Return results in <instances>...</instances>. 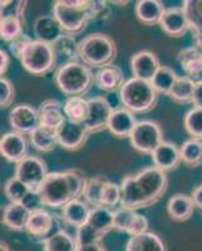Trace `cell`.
Wrapping results in <instances>:
<instances>
[{"label": "cell", "instance_id": "2", "mask_svg": "<svg viewBox=\"0 0 202 251\" xmlns=\"http://www.w3.org/2000/svg\"><path fill=\"white\" fill-rule=\"evenodd\" d=\"M87 178L78 170L49 172L37 192L44 206L63 208L71 201L83 197Z\"/></svg>", "mask_w": 202, "mask_h": 251}, {"label": "cell", "instance_id": "14", "mask_svg": "<svg viewBox=\"0 0 202 251\" xmlns=\"http://www.w3.org/2000/svg\"><path fill=\"white\" fill-rule=\"evenodd\" d=\"M54 227L55 215H51L50 212L42 208V210L31 212L30 216H29L28 224H26L25 231L33 239L43 243L44 240L48 239L53 234H55V232H53Z\"/></svg>", "mask_w": 202, "mask_h": 251}, {"label": "cell", "instance_id": "49", "mask_svg": "<svg viewBox=\"0 0 202 251\" xmlns=\"http://www.w3.org/2000/svg\"><path fill=\"white\" fill-rule=\"evenodd\" d=\"M29 39H31V38H29L28 35L23 34V35H20L18 39H15L14 42H12V43H10L9 49H10V51H12L13 55H14L15 58L19 57V53L22 51V49H23V47L25 46V43L28 42Z\"/></svg>", "mask_w": 202, "mask_h": 251}, {"label": "cell", "instance_id": "31", "mask_svg": "<svg viewBox=\"0 0 202 251\" xmlns=\"http://www.w3.org/2000/svg\"><path fill=\"white\" fill-rule=\"evenodd\" d=\"M54 48L55 55H57V60L62 59L64 64L71 62H78L79 60V51H78V42L76 38L72 35L64 34L55 42L54 44H51Z\"/></svg>", "mask_w": 202, "mask_h": 251}, {"label": "cell", "instance_id": "44", "mask_svg": "<svg viewBox=\"0 0 202 251\" xmlns=\"http://www.w3.org/2000/svg\"><path fill=\"white\" fill-rule=\"evenodd\" d=\"M26 6V1H1V19L8 18H18L24 20V9Z\"/></svg>", "mask_w": 202, "mask_h": 251}, {"label": "cell", "instance_id": "46", "mask_svg": "<svg viewBox=\"0 0 202 251\" xmlns=\"http://www.w3.org/2000/svg\"><path fill=\"white\" fill-rule=\"evenodd\" d=\"M148 231V220L147 217L143 216L141 214H137L136 219H134L133 224L129 227V230L127 231V234L129 236H137V235H141L143 232Z\"/></svg>", "mask_w": 202, "mask_h": 251}, {"label": "cell", "instance_id": "52", "mask_svg": "<svg viewBox=\"0 0 202 251\" xmlns=\"http://www.w3.org/2000/svg\"><path fill=\"white\" fill-rule=\"evenodd\" d=\"M191 197H192V200H194L195 206L202 210V185L197 186V187L195 188L194 191H192V194H191Z\"/></svg>", "mask_w": 202, "mask_h": 251}, {"label": "cell", "instance_id": "11", "mask_svg": "<svg viewBox=\"0 0 202 251\" xmlns=\"http://www.w3.org/2000/svg\"><path fill=\"white\" fill-rule=\"evenodd\" d=\"M88 136L84 123L66 120L58 128V145L67 151H78L86 145Z\"/></svg>", "mask_w": 202, "mask_h": 251}, {"label": "cell", "instance_id": "47", "mask_svg": "<svg viewBox=\"0 0 202 251\" xmlns=\"http://www.w3.org/2000/svg\"><path fill=\"white\" fill-rule=\"evenodd\" d=\"M23 206H25L30 212L38 211V210H42L43 208V202L40 200L39 195L37 191H29L28 195L23 199L22 201Z\"/></svg>", "mask_w": 202, "mask_h": 251}, {"label": "cell", "instance_id": "23", "mask_svg": "<svg viewBox=\"0 0 202 251\" xmlns=\"http://www.w3.org/2000/svg\"><path fill=\"white\" fill-rule=\"evenodd\" d=\"M165 10V4L159 0H138L134 6L137 19L148 26L161 23Z\"/></svg>", "mask_w": 202, "mask_h": 251}, {"label": "cell", "instance_id": "3", "mask_svg": "<svg viewBox=\"0 0 202 251\" xmlns=\"http://www.w3.org/2000/svg\"><path fill=\"white\" fill-rule=\"evenodd\" d=\"M79 60L89 68L112 66L117 57V46L113 38L103 33H92L78 42Z\"/></svg>", "mask_w": 202, "mask_h": 251}, {"label": "cell", "instance_id": "36", "mask_svg": "<svg viewBox=\"0 0 202 251\" xmlns=\"http://www.w3.org/2000/svg\"><path fill=\"white\" fill-rule=\"evenodd\" d=\"M105 182H107V180L101 178V177L87 178L86 187H84V192H83V199L91 207L102 206V196Z\"/></svg>", "mask_w": 202, "mask_h": 251}, {"label": "cell", "instance_id": "34", "mask_svg": "<svg viewBox=\"0 0 202 251\" xmlns=\"http://www.w3.org/2000/svg\"><path fill=\"white\" fill-rule=\"evenodd\" d=\"M195 87H196V84L190 78L186 77V75L178 77V79L175 83L174 88L168 93V97L171 98L174 102L179 103V104H183V103L188 102L192 103Z\"/></svg>", "mask_w": 202, "mask_h": 251}, {"label": "cell", "instance_id": "54", "mask_svg": "<svg viewBox=\"0 0 202 251\" xmlns=\"http://www.w3.org/2000/svg\"><path fill=\"white\" fill-rule=\"evenodd\" d=\"M192 34H194L196 47L202 51V28L192 29Z\"/></svg>", "mask_w": 202, "mask_h": 251}, {"label": "cell", "instance_id": "33", "mask_svg": "<svg viewBox=\"0 0 202 251\" xmlns=\"http://www.w3.org/2000/svg\"><path fill=\"white\" fill-rule=\"evenodd\" d=\"M181 160L188 167H199L202 165V141L190 138L179 147Z\"/></svg>", "mask_w": 202, "mask_h": 251}, {"label": "cell", "instance_id": "32", "mask_svg": "<svg viewBox=\"0 0 202 251\" xmlns=\"http://www.w3.org/2000/svg\"><path fill=\"white\" fill-rule=\"evenodd\" d=\"M63 111L67 120L84 123L89 114V102L83 97H69L63 104Z\"/></svg>", "mask_w": 202, "mask_h": 251}, {"label": "cell", "instance_id": "42", "mask_svg": "<svg viewBox=\"0 0 202 251\" xmlns=\"http://www.w3.org/2000/svg\"><path fill=\"white\" fill-rule=\"evenodd\" d=\"M103 235L100 234L97 230H94L88 223L86 225L80 226L77 228V232H76V240H77L78 246L80 245H88V244H94V243H101L103 239Z\"/></svg>", "mask_w": 202, "mask_h": 251}, {"label": "cell", "instance_id": "1", "mask_svg": "<svg viewBox=\"0 0 202 251\" xmlns=\"http://www.w3.org/2000/svg\"><path fill=\"white\" fill-rule=\"evenodd\" d=\"M168 187L167 174L148 166L136 175L126 176L121 182V207L140 210L150 207L165 195Z\"/></svg>", "mask_w": 202, "mask_h": 251}, {"label": "cell", "instance_id": "20", "mask_svg": "<svg viewBox=\"0 0 202 251\" xmlns=\"http://www.w3.org/2000/svg\"><path fill=\"white\" fill-rule=\"evenodd\" d=\"M137 122L138 121L133 112L127 108H118L112 113L107 129L117 138H129Z\"/></svg>", "mask_w": 202, "mask_h": 251}, {"label": "cell", "instance_id": "40", "mask_svg": "<svg viewBox=\"0 0 202 251\" xmlns=\"http://www.w3.org/2000/svg\"><path fill=\"white\" fill-rule=\"evenodd\" d=\"M182 8L190 22L191 30L202 28V0H188L182 4Z\"/></svg>", "mask_w": 202, "mask_h": 251}, {"label": "cell", "instance_id": "19", "mask_svg": "<svg viewBox=\"0 0 202 251\" xmlns=\"http://www.w3.org/2000/svg\"><path fill=\"white\" fill-rule=\"evenodd\" d=\"M33 31L35 39L48 44H54L62 35H64V30L54 15L38 17L33 25Z\"/></svg>", "mask_w": 202, "mask_h": 251}, {"label": "cell", "instance_id": "48", "mask_svg": "<svg viewBox=\"0 0 202 251\" xmlns=\"http://www.w3.org/2000/svg\"><path fill=\"white\" fill-rule=\"evenodd\" d=\"M111 14L105 1H92V18L93 19H105Z\"/></svg>", "mask_w": 202, "mask_h": 251}, {"label": "cell", "instance_id": "24", "mask_svg": "<svg viewBox=\"0 0 202 251\" xmlns=\"http://www.w3.org/2000/svg\"><path fill=\"white\" fill-rule=\"evenodd\" d=\"M30 214L31 212L22 202H9L3 210L1 221L9 230L23 231L25 230Z\"/></svg>", "mask_w": 202, "mask_h": 251}, {"label": "cell", "instance_id": "27", "mask_svg": "<svg viewBox=\"0 0 202 251\" xmlns=\"http://www.w3.org/2000/svg\"><path fill=\"white\" fill-rule=\"evenodd\" d=\"M29 142L33 149L43 153L55 150L58 145V129L39 126L29 134Z\"/></svg>", "mask_w": 202, "mask_h": 251}, {"label": "cell", "instance_id": "12", "mask_svg": "<svg viewBox=\"0 0 202 251\" xmlns=\"http://www.w3.org/2000/svg\"><path fill=\"white\" fill-rule=\"evenodd\" d=\"M9 125L13 131L20 134H30L37 127H39V114L38 109L28 104V103H20L18 106L13 107L9 112Z\"/></svg>", "mask_w": 202, "mask_h": 251}, {"label": "cell", "instance_id": "43", "mask_svg": "<svg viewBox=\"0 0 202 251\" xmlns=\"http://www.w3.org/2000/svg\"><path fill=\"white\" fill-rule=\"evenodd\" d=\"M121 197H122V192H121V185L107 181L103 190L102 196V206L105 207H114L116 205L121 203Z\"/></svg>", "mask_w": 202, "mask_h": 251}, {"label": "cell", "instance_id": "6", "mask_svg": "<svg viewBox=\"0 0 202 251\" xmlns=\"http://www.w3.org/2000/svg\"><path fill=\"white\" fill-rule=\"evenodd\" d=\"M18 59L28 73L38 77L46 75L58 64L53 46L37 39H29L26 42Z\"/></svg>", "mask_w": 202, "mask_h": 251}, {"label": "cell", "instance_id": "17", "mask_svg": "<svg viewBox=\"0 0 202 251\" xmlns=\"http://www.w3.org/2000/svg\"><path fill=\"white\" fill-rule=\"evenodd\" d=\"M177 62L195 84L202 83V51L196 46L183 48L177 54Z\"/></svg>", "mask_w": 202, "mask_h": 251}, {"label": "cell", "instance_id": "18", "mask_svg": "<svg viewBox=\"0 0 202 251\" xmlns=\"http://www.w3.org/2000/svg\"><path fill=\"white\" fill-rule=\"evenodd\" d=\"M151 156L152 161H153V166H156L157 169L166 172V174L176 170L179 166V163L182 162V160H181V152H179L177 145L172 142H167V141H163L152 152Z\"/></svg>", "mask_w": 202, "mask_h": 251}, {"label": "cell", "instance_id": "4", "mask_svg": "<svg viewBox=\"0 0 202 251\" xmlns=\"http://www.w3.org/2000/svg\"><path fill=\"white\" fill-rule=\"evenodd\" d=\"M53 15L62 25L64 34H80L92 18V1L88 0H57L53 4Z\"/></svg>", "mask_w": 202, "mask_h": 251}, {"label": "cell", "instance_id": "35", "mask_svg": "<svg viewBox=\"0 0 202 251\" xmlns=\"http://www.w3.org/2000/svg\"><path fill=\"white\" fill-rule=\"evenodd\" d=\"M177 79H178V75H176V72L174 69L170 68V67L161 66V68L158 69L151 83L157 93L168 96V93L174 88Z\"/></svg>", "mask_w": 202, "mask_h": 251}, {"label": "cell", "instance_id": "13", "mask_svg": "<svg viewBox=\"0 0 202 251\" xmlns=\"http://www.w3.org/2000/svg\"><path fill=\"white\" fill-rule=\"evenodd\" d=\"M0 153L9 162L20 163L29 156V146L24 134L6 132L0 138Z\"/></svg>", "mask_w": 202, "mask_h": 251}, {"label": "cell", "instance_id": "15", "mask_svg": "<svg viewBox=\"0 0 202 251\" xmlns=\"http://www.w3.org/2000/svg\"><path fill=\"white\" fill-rule=\"evenodd\" d=\"M161 68L158 57L150 50H141L131 58V71L134 78L151 82Z\"/></svg>", "mask_w": 202, "mask_h": 251}, {"label": "cell", "instance_id": "8", "mask_svg": "<svg viewBox=\"0 0 202 251\" xmlns=\"http://www.w3.org/2000/svg\"><path fill=\"white\" fill-rule=\"evenodd\" d=\"M129 142L136 151L152 154V152L163 142L162 128L154 121H138L129 136Z\"/></svg>", "mask_w": 202, "mask_h": 251}, {"label": "cell", "instance_id": "41", "mask_svg": "<svg viewBox=\"0 0 202 251\" xmlns=\"http://www.w3.org/2000/svg\"><path fill=\"white\" fill-rule=\"evenodd\" d=\"M137 216V212L129 208H117L114 210V228L118 231H122L127 234L129 227L133 224L134 219Z\"/></svg>", "mask_w": 202, "mask_h": 251}, {"label": "cell", "instance_id": "16", "mask_svg": "<svg viewBox=\"0 0 202 251\" xmlns=\"http://www.w3.org/2000/svg\"><path fill=\"white\" fill-rule=\"evenodd\" d=\"M159 26L168 37L171 38L183 37L191 29L190 22H188L187 15L182 6L181 8H176V6L166 8Z\"/></svg>", "mask_w": 202, "mask_h": 251}, {"label": "cell", "instance_id": "55", "mask_svg": "<svg viewBox=\"0 0 202 251\" xmlns=\"http://www.w3.org/2000/svg\"><path fill=\"white\" fill-rule=\"evenodd\" d=\"M0 251H12V249H10V246L5 241H1L0 243Z\"/></svg>", "mask_w": 202, "mask_h": 251}, {"label": "cell", "instance_id": "51", "mask_svg": "<svg viewBox=\"0 0 202 251\" xmlns=\"http://www.w3.org/2000/svg\"><path fill=\"white\" fill-rule=\"evenodd\" d=\"M192 104H194V107H197V108H202V83H199L195 87Z\"/></svg>", "mask_w": 202, "mask_h": 251}, {"label": "cell", "instance_id": "37", "mask_svg": "<svg viewBox=\"0 0 202 251\" xmlns=\"http://www.w3.org/2000/svg\"><path fill=\"white\" fill-rule=\"evenodd\" d=\"M24 20L18 18H8L0 20V35L1 39L12 43L15 39L23 35Z\"/></svg>", "mask_w": 202, "mask_h": 251}, {"label": "cell", "instance_id": "7", "mask_svg": "<svg viewBox=\"0 0 202 251\" xmlns=\"http://www.w3.org/2000/svg\"><path fill=\"white\" fill-rule=\"evenodd\" d=\"M120 100L123 108L136 113H146L156 107L158 93L151 82L132 77L126 80L120 91Z\"/></svg>", "mask_w": 202, "mask_h": 251}, {"label": "cell", "instance_id": "39", "mask_svg": "<svg viewBox=\"0 0 202 251\" xmlns=\"http://www.w3.org/2000/svg\"><path fill=\"white\" fill-rule=\"evenodd\" d=\"M183 126L191 138L202 141V108H191L185 114Z\"/></svg>", "mask_w": 202, "mask_h": 251}, {"label": "cell", "instance_id": "21", "mask_svg": "<svg viewBox=\"0 0 202 251\" xmlns=\"http://www.w3.org/2000/svg\"><path fill=\"white\" fill-rule=\"evenodd\" d=\"M92 207L80 199L73 200L62 208L60 212V220L69 226L78 228L80 226L86 225L88 223L89 215H91Z\"/></svg>", "mask_w": 202, "mask_h": 251}, {"label": "cell", "instance_id": "5", "mask_svg": "<svg viewBox=\"0 0 202 251\" xmlns=\"http://www.w3.org/2000/svg\"><path fill=\"white\" fill-rule=\"evenodd\" d=\"M55 84L69 97H82L96 83V75L82 62H71L58 67L54 75Z\"/></svg>", "mask_w": 202, "mask_h": 251}, {"label": "cell", "instance_id": "38", "mask_svg": "<svg viewBox=\"0 0 202 251\" xmlns=\"http://www.w3.org/2000/svg\"><path fill=\"white\" fill-rule=\"evenodd\" d=\"M29 191H31L30 188L15 176L8 178L4 183V195L9 202H22Z\"/></svg>", "mask_w": 202, "mask_h": 251}, {"label": "cell", "instance_id": "22", "mask_svg": "<svg viewBox=\"0 0 202 251\" xmlns=\"http://www.w3.org/2000/svg\"><path fill=\"white\" fill-rule=\"evenodd\" d=\"M38 114H39V126L55 129L59 128L62 123L67 120L63 111V104L54 98L46 100L40 103Z\"/></svg>", "mask_w": 202, "mask_h": 251}, {"label": "cell", "instance_id": "28", "mask_svg": "<svg viewBox=\"0 0 202 251\" xmlns=\"http://www.w3.org/2000/svg\"><path fill=\"white\" fill-rule=\"evenodd\" d=\"M126 251H167V248L158 235L147 231L129 237L126 245Z\"/></svg>", "mask_w": 202, "mask_h": 251}, {"label": "cell", "instance_id": "25", "mask_svg": "<svg viewBox=\"0 0 202 251\" xmlns=\"http://www.w3.org/2000/svg\"><path fill=\"white\" fill-rule=\"evenodd\" d=\"M125 83L126 79L123 71L118 66H114V64L98 69V72L96 73V84L102 91H121Z\"/></svg>", "mask_w": 202, "mask_h": 251}, {"label": "cell", "instance_id": "26", "mask_svg": "<svg viewBox=\"0 0 202 251\" xmlns=\"http://www.w3.org/2000/svg\"><path fill=\"white\" fill-rule=\"evenodd\" d=\"M195 203L192 197L185 194H176L168 200L167 214L175 221L183 223L191 219L195 211Z\"/></svg>", "mask_w": 202, "mask_h": 251}, {"label": "cell", "instance_id": "10", "mask_svg": "<svg viewBox=\"0 0 202 251\" xmlns=\"http://www.w3.org/2000/svg\"><path fill=\"white\" fill-rule=\"evenodd\" d=\"M89 114L84 122L89 133H97L108 127L109 118L113 113V107L109 100L103 96L89 98Z\"/></svg>", "mask_w": 202, "mask_h": 251}, {"label": "cell", "instance_id": "30", "mask_svg": "<svg viewBox=\"0 0 202 251\" xmlns=\"http://www.w3.org/2000/svg\"><path fill=\"white\" fill-rule=\"evenodd\" d=\"M43 251H77L78 243L76 236L67 232L66 230H58L55 234L49 236L42 243Z\"/></svg>", "mask_w": 202, "mask_h": 251}, {"label": "cell", "instance_id": "29", "mask_svg": "<svg viewBox=\"0 0 202 251\" xmlns=\"http://www.w3.org/2000/svg\"><path fill=\"white\" fill-rule=\"evenodd\" d=\"M88 224L103 236L114 228V211L105 206L92 207Z\"/></svg>", "mask_w": 202, "mask_h": 251}, {"label": "cell", "instance_id": "53", "mask_svg": "<svg viewBox=\"0 0 202 251\" xmlns=\"http://www.w3.org/2000/svg\"><path fill=\"white\" fill-rule=\"evenodd\" d=\"M77 251H107L104 246L102 245V243H94V244H88V245H80L78 246Z\"/></svg>", "mask_w": 202, "mask_h": 251}, {"label": "cell", "instance_id": "50", "mask_svg": "<svg viewBox=\"0 0 202 251\" xmlns=\"http://www.w3.org/2000/svg\"><path fill=\"white\" fill-rule=\"evenodd\" d=\"M9 66H10V55L8 54V51L1 48L0 49V75L1 77H4Z\"/></svg>", "mask_w": 202, "mask_h": 251}, {"label": "cell", "instance_id": "45", "mask_svg": "<svg viewBox=\"0 0 202 251\" xmlns=\"http://www.w3.org/2000/svg\"><path fill=\"white\" fill-rule=\"evenodd\" d=\"M15 100V88L8 78H0V106L1 108H9Z\"/></svg>", "mask_w": 202, "mask_h": 251}, {"label": "cell", "instance_id": "9", "mask_svg": "<svg viewBox=\"0 0 202 251\" xmlns=\"http://www.w3.org/2000/svg\"><path fill=\"white\" fill-rule=\"evenodd\" d=\"M48 174V166L43 158L38 156H28L25 160L18 163L14 176L25 183L31 191H37Z\"/></svg>", "mask_w": 202, "mask_h": 251}]
</instances>
